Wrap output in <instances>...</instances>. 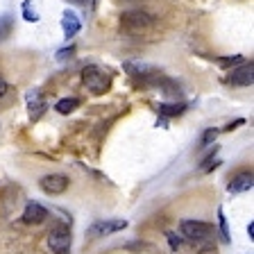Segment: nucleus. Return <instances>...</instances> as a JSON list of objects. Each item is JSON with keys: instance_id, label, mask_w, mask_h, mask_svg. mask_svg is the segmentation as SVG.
I'll return each mask as SVG.
<instances>
[{"instance_id": "nucleus-1", "label": "nucleus", "mask_w": 254, "mask_h": 254, "mask_svg": "<svg viewBox=\"0 0 254 254\" xmlns=\"http://www.w3.org/2000/svg\"><path fill=\"white\" fill-rule=\"evenodd\" d=\"M82 82H84V86L93 95H102L111 84L109 75L102 68H98V66H86V68L82 70Z\"/></svg>"}, {"instance_id": "nucleus-2", "label": "nucleus", "mask_w": 254, "mask_h": 254, "mask_svg": "<svg viewBox=\"0 0 254 254\" xmlns=\"http://www.w3.org/2000/svg\"><path fill=\"white\" fill-rule=\"evenodd\" d=\"M154 23V18L148 14V11H141V9H134V11H125L121 16V25L125 32H141V30H148L150 25Z\"/></svg>"}, {"instance_id": "nucleus-3", "label": "nucleus", "mask_w": 254, "mask_h": 254, "mask_svg": "<svg viewBox=\"0 0 254 254\" xmlns=\"http://www.w3.org/2000/svg\"><path fill=\"white\" fill-rule=\"evenodd\" d=\"M180 229H182V236H186L189 241H204V238H209L213 232L211 225L200 222V220H182Z\"/></svg>"}, {"instance_id": "nucleus-4", "label": "nucleus", "mask_w": 254, "mask_h": 254, "mask_svg": "<svg viewBox=\"0 0 254 254\" xmlns=\"http://www.w3.org/2000/svg\"><path fill=\"white\" fill-rule=\"evenodd\" d=\"M70 243H73V238H70L68 229L57 227L48 234V248L53 250L55 254H66L70 250Z\"/></svg>"}, {"instance_id": "nucleus-5", "label": "nucleus", "mask_w": 254, "mask_h": 254, "mask_svg": "<svg viewBox=\"0 0 254 254\" xmlns=\"http://www.w3.org/2000/svg\"><path fill=\"white\" fill-rule=\"evenodd\" d=\"M41 189L46 190L48 195H62L64 190L68 189V177L62 173H53V175H46V177H41Z\"/></svg>"}, {"instance_id": "nucleus-6", "label": "nucleus", "mask_w": 254, "mask_h": 254, "mask_svg": "<svg viewBox=\"0 0 254 254\" xmlns=\"http://www.w3.org/2000/svg\"><path fill=\"white\" fill-rule=\"evenodd\" d=\"M127 227V220H98L89 227V236L98 238V236H109V234L123 232Z\"/></svg>"}, {"instance_id": "nucleus-7", "label": "nucleus", "mask_w": 254, "mask_h": 254, "mask_svg": "<svg viewBox=\"0 0 254 254\" xmlns=\"http://www.w3.org/2000/svg\"><path fill=\"white\" fill-rule=\"evenodd\" d=\"M227 82L229 84H234V86H252V82H254L252 62L245 64V66H241V68H236V70H232V75L227 77Z\"/></svg>"}, {"instance_id": "nucleus-8", "label": "nucleus", "mask_w": 254, "mask_h": 254, "mask_svg": "<svg viewBox=\"0 0 254 254\" xmlns=\"http://www.w3.org/2000/svg\"><path fill=\"white\" fill-rule=\"evenodd\" d=\"M46 218H48V209L41 206L39 202H30L25 206V211H23V222H27V225H41Z\"/></svg>"}, {"instance_id": "nucleus-9", "label": "nucleus", "mask_w": 254, "mask_h": 254, "mask_svg": "<svg viewBox=\"0 0 254 254\" xmlns=\"http://www.w3.org/2000/svg\"><path fill=\"white\" fill-rule=\"evenodd\" d=\"M252 184H254L252 170H245V173L236 175V177L229 182L227 190H229V193H243V190H250V189H252Z\"/></svg>"}, {"instance_id": "nucleus-10", "label": "nucleus", "mask_w": 254, "mask_h": 254, "mask_svg": "<svg viewBox=\"0 0 254 254\" xmlns=\"http://www.w3.org/2000/svg\"><path fill=\"white\" fill-rule=\"evenodd\" d=\"M62 27H64L66 39H70V37H75V34L79 32L82 23H79V18H77V14H75V11H66V14H64V18H62Z\"/></svg>"}, {"instance_id": "nucleus-11", "label": "nucleus", "mask_w": 254, "mask_h": 254, "mask_svg": "<svg viewBox=\"0 0 254 254\" xmlns=\"http://www.w3.org/2000/svg\"><path fill=\"white\" fill-rule=\"evenodd\" d=\"M43 111H46V102H43L37 93L30 95V118H32V121H37Z\"/></svg>"}, {"instance_id": "nucleus-12", "label": "nucleus", "mask_w": 254, "mask_h": 254, "mask_svg": "<svg viewBox=\"0 0 254 254\" xmlns=\"http://www.w3.org/2000/svg\"><path fill=\"white\" fill-rule=\"evenodd\" d=\"M186 111V105L184 102H180V105H159V114L161 116H168V118H173V116H180V114H184Z\"/></svg>"}, {"instance_id": "nucleus-13", "label": "nucleus", "mask_w": 254, "mask_h": 254, "mask_svg": "<svg viewBox=\"0 0 254 254\" xmlns=\"http://www.w3.org/2000/svg\"><path fill=\"white\" fill-rule=\"evenodd\" d=\"M77 107H79L77 98H64V100H59L57 105H55V109H57L59 114H73Z\"/></svg>"}, {"instance_id": "nucleus-14", "label": "nucleus", "mask_w": 254, "mask_h": 254, "mask_svg": "<svg viewBox=\"0 0 254 254\" xmlns=\"http://www.w3.org/2000/svg\"><path fill=\"white\" fill-rule=\"evenodd\" d=\"M11 25H14V21H11V16H2V18H0V41H5V39L9 37Z\"/></svg>"}, {"instance_id": "nucleus-15", "label": "nucleus", "mask_w": 254, "mask_h": 254, "mask_svg": "<svg viewBox=\"0 0 254 254\" xmlns=\"http://www.w3.org/2000/svg\"><path fill=\"white\" fill-rule=\"evenodd\" d=\"M218 64H220V66H238V64H243V57H241V55H234V57H220Z\"/></svg>"}, {"instance_id": "nucleus-16", "label": "nucleus", "mask_w": 254, "mask_h": 254, "mask_svg": "<svg viewBox=\"0 0 254 254\" xmlns=\"http://www.w3.org/2000/svg\"><path fill=\"white\" fill-rule=\"evenodd\" d=\"M216 150H218V148H213V154H209V157L202 161V170H211V168H216V166L220 164V161L216 159Z\"/></svg>"}, {"instance_id": "nucleus-17", "label": "nucleus", "mask_w": 254, "mask_h": 254, "mask_svg": "<svg viewBox=\"0 0 254 254\" xmlns=\"http://www.w3.org/2000/svg\"><path fill=\"white\" fill-rule=\"evenodd\" d=\"M218 218H220V232H222V238L229 241V229H227V218L222 213V209H218Z\"/></svg>"}, {"instance_id": "nucleus-18", "label": "nucleus", "mask_w": 254, "mask_h": 254, "mask_svg": "<svg viewBox=\"0 0 254 254\" xmlns=\"http://www.w3.org/2000/svg\"><path fill=\"white\" fill-rule=\"evenodd\" d=\"M166 238H168V243H170V250H175V252H177V250L182 248V238L177 236V234L168 232V234H166Z\"/></svg>"}, {"instance_id": "nucleus-19", "label": "nucleus", "mask_w": 254, "mask_h": 254, "mask_svg": "<svg viewBox=\"0 0 254 254\" xmlns=\"http://www.w3.org/2000/svg\"><path fill=\"white\" fill-rule=\"evenodd\" d=\"M23 16H25V21H32V23L39 21V16L30 9V2H23Z\"/></svg>"}, {"instance_id": "nucleus-20", "label": "nucleus", "mask_w": 254, "mask_h": 254, "mask_svg": "<svg viewBox=\"0 0 254 254\" xmlns=\"http://www.w3.org/2000/svg\"><path fill=\"white\" fill-rule=\"evenodd\" d=\"M216 136H218V129H206L204 136H202V145H209L211 141H216Z\"/></svg>"}, {"instance_id": "nucleus-21", "label": "nucleus", "mask_w": 254, "mask_h": 254, "mask_svg": "<svg viewBox=\"0 0 254 254\" xmlns=\"http://www.w3.org/2000/svg\"><path fill=\"white\" fill-rule=\"evenodd\" d=\"M73 53H75V48H68V50H59L57 57H59V59H66V57H70Z\"/></svg>"}, {"instance_id": "nucleus-22", "label": "nucleus", "mask_w": 254, "mask_h": 254, "mask_svg": "<svg viewBox=\"0 0 254 254\" xmlns=\"http://www.w3.org/2000/svg\"><path fill=\"white\" fill-rule=\"evenodd\" d=\"M7 91H9V86H7L5 79L0 77V98H2V95H7Z\"/></svg>"}, {"instance_id": "nucleus-23", "label": "nucleus", "mask_w": 254, "mask_h": 254, "mask_svg": "<svg viewBox=\"0 0 254 254\" xmlns=\"http://www.w3.org/2000/svg\"><path fill=\"white\" fill-rule=\"evenodd\" d=\"M243 123H245V121H236V123H229V125L225 127V132H232V129H236L238 125H243Z\"/></svg>"}, {"instance_id": "nucleus-24", "label": "nucleus", "mask_w": 254, "mask_h": 254, "mask_svg": "<svg viewBox=\"0 0 254 254\" xmlns=\"http://www.w3.org/2000/svg\"><path fill=\"white\" fill-rule=\"evenodd\" d=\"M248 234H250V238H254V222H250V227H248Z\"/></svg>"}, {"instance_id": "nucleus-25", "label": "nucleus", "mask_w": 254, "mask_h": 254, "mask_svg": "<svg viewBox=\"0 0 254 254\" xmlns=\"http://www.w3.org/2000/svg\"><path fill=\"white\" fill-rule=\"evenodd\" d=\"M123 2H136V0H123Z\"/></svg>"}, {"instance_id": "nucleus-26", "label": "nucleus", "mask_w": 254, "mask_h": 254, "mask_svg": "<svg viewBox=\"0 0 254 254\" xmlns=\"http://www.w3.org/2000/svg\"><path fill=\"white\" fill-rule=\"evenodd\" d=\"M73 2H86V0H73Z\"/></svg>"}]
</instances>
